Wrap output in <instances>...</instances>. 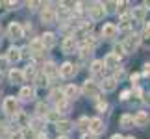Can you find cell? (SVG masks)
<instances>
[{"label":"cell","instance_id":"cell-1","mask_svg":"<svg viewBox=\"0 0 150 139\" xmlns=\"http://www.w3.org/2000/svg\"><path fill=\"white\" fill-rule=\"evenodd\" d=\"M2 109L8 115H13V117H15L17 113H21L19 111V100H17L15 96H6L4 98V104H2Z\"/></svg>","mask_w":150,"mask_h":139},{"label":"cell","instance_id":"cell-2","mask_svg":"<svg viewBox=\"0 0 150 139\" xmlns=\"http://www.w3.org/2000/svg\"><path fill=\"white\" fill-rule=\"evenodd\" d=\"M8 35H9V39H13V41H19V39L24 37V28H22L21 22H11L8 26Z\"/></svg>","mask_w":150,"mask_h":139},{"label":"cell","instance_id":"cell-3","mask_svg":"<svg viewBox=\"0 0 150 139\" xmlns=\"http://www.w3.org/2000/svg\"><path fill=\"white\" fill-rule=\"evenodd\" d=\"M139 41H141V37H139V35H130V37H126L120 45H122V48H124L126 54H130V52H134V50L137 48Z\"/></svg>","mask_w":150,"mask_h":139},{"label":"cell","instance_id":"cell-4","mask_svg":"<svg viewBox=\"0 0 150 139\" xmlns=\"http://www.w3.org/2000/svg\"><path fill=\"white\" fill-rule=\"evenodd\" d=\"M89 13H91V17H93V21H102V19H104V15H106L104 4H100V2H95V4H91V8H89Z\"/></svg>","mask_w":150,"mask_h":139},{"label":"cell","instance_id":"cell-5","mask_svg":"<svg viewBox=\"0 0 150 139\" xmlns=\"http://www.w3.org/2000/svg\"><path fill=\"white\" fill-rule=\"evenodd\" d=\"M104 130H106V126H104V121H102V119L95 117V119H91V121H89V132H91L93 135L102 134Z\"/></svg>","mask_w":150,"mask_h":139},{"label":"cell","instance_id":"cell-6","mask_svg":"<svg viewBox=\"0 0 150 139\" xmlns=\"http://www.w3.org/2000/svg\"><path fill=\"white\" fill-rule=\"evenodd\" d=\"M150 123V113L148 111H137L135 117H134V124L139 126V128H145Z\"/></svg>","mask_w":150,"mask_h":139},{"label":"cell","instance_id":"cell-7","mask_svg":"<svg viewBox=\"0 0 150 139\" xmlns=\"http://www.w3.org/2000/svg\"><path fill=\"white\" fill-rule=\"evenodd\" d=\"M74 48H76V37H74V35H69V37L63 39V43H61L63 54H72Z\"/></svg>","mask_w":150,"mask_h":139},{"label":"cell","instance_id":"cell-8","mask_svg":"<svg viewBox=\"0 0 150 139\" xmlns=\"http://www.w3.org/2000/svg\"><path fill=\"white\" fill-rule=\"evenodd\" d=\"M76 72H78V69H76L74 63H63V65L59 67V74L63 78H72Z\"/></svg>","mask_w":150,"mask_h":139},{"label":"cell","instance_id":"cell-9","mask_svg":"<svg viewBox=\"0 0 150 139\" xmlns=\"http://www.w3.org/2000/svg\"><path fill=\"white\" fill-rule=\"evenodd\" d=\"M117 32H119V28L115 26L113 22H108V24L102 26V32H100V33H102L104 39H113L115 35H117Z\"/></svg>","mask_w":150,"mask_h":139},{"label":"cell","instance_id":"cell-10","mask_svg":"<svg viewBox=\"0 0 150 139\" xmlns=\"http://www.w3.org/2000/svg\"><path fill=\"white\" fill-rule=\"evenodd\" d=\"M104 67H109V69H119V63H120V57L117 54H113V52H109V54L102 60Z\"/></svg>","mask_w":150,"mask_h":139},{"label":"cell","instance_id":"cell-11","mask_svg":"<svg viewBox=\"0 0 150 139\" xmlns=\"http://www.w3.org/2000/svg\"><path fill=\"white\" fill-rule=\"evenodd\" d=\"M41 21H43V24H52V22H56V11H54V8H45L41 11Z\"/></svg>","mask_w":150,"mask_h":139},{"label":"cell","instance_id":"cell-12","mask_svg":"<svg viewBox=\"0 0 150 139\" xmlns=\"http://www.w3.org/2000/svg\"><path fill=\"white\" fill-rule=\"evenodd\" d=\"M28 50H30V54H33V56L43 54V52H45V46H43V43H41V39H39V37L32 39V43H30V46H28Z\"/></svg>","mask_w":150,"mask_h":139},{"label":"cell","instance_id":"cell-13","mask_svg":"<svg viewBox=\"0 0 150 139\" xmlns=\"http://www.w3.org/2000/svg\"><path fill=\"white\" fill-rule=\"evenodd\" d=\"M43 72H45V76H47V78H56L57 74H59V69L56 67V63L47 61V63L43 65Z\"/></svg>","mask_w":150,"mask_h":139},{"label":"cell","instance_id":"cell-14","mask_svg":"<svg viewBox=\"0 0 150 139\" xmlns=\"http://www.w3.org/2000/svg\"><path fill=\"white\" fill-rule=\"evenodd\" d=\"M83 93H85V95H87V96H98V85H96L95 82H93V80H87V82H85L83 84Z\"/></svg>","mask_w":150,"mask_h":139},{"label":"cell","instance_id":"cell-15","mask_svg":"<svg viewBox=\"0 0 150 139\" xmlns=\"http://www.w3.org/2000/svg\"><path fill=\"white\" fill-rule=\"evenodd\" d=\"M78 95H80V87H76V85H67V87L63 89V96H65L69 102H71V100H76Z\"/></svg>","mask_w":150,"mask_h":139},{"label":"cell","instance_id":"cell-16","mask_svg":"<svg viewBox=\"0 0 150 139\" xmlns=\"http://www.w3.org/2000/svg\"><path fill=\"white\" fill-rule=\"evenodd\" d=\"M41 43H43V46H45V50H47V48H52V46H56V33H52V32L43 33Z\"/></svg>","mask_w":150,"mask_h":139},{"label":"cell","instance_id":"cell-17","mask_svg":"<svg viewBox=\"0 0 150 139\" xmlns=\"http://www.w3.org/2000/svg\"><path fill=\"white\" fill-rule=\"evenodd\" d=\"M21 57H22V50L21 48H15V46H11V48L8 50V54H6V60H8L9 63L19 61Z\"/></svg>","mask_w":150,"mask_h":139},{"label":"cell","instance_id":"cell-18","mask_svg":"<svg viewBox=\"0 0 150 139\" xmlns=\"http://www.w3.org/2000/svg\"><path fill=\"white\" fill-rule=\"evenodd\" d=\"M19 96H21V100L28 102V100H32V98L35 96V89H33V87H30V85H26V87H22V89H21Z\"/></svg>","mask_w":150,"mask_h":139},{"label":"cell","instance_id":"cell-19","mask_svg":"<svg viewBox=\"0 0 150 139\" xmlns=\"http://www.w3.org/2000/svg\"><path fill=\"white\" fill-rule=\"evenodd\" d=\"M9 82L11 84H21L24 82V74H22V71H9Z\"/></svg>","mask_w":150,"mask_h":139},{"label":"cell","instance_id":"cell-20","mask_svg":"<svg viewBox=\"0 0 150 139\" xmlns=\"http://www.w3.org/2000/svg\"><path fill=\"white\" fill-rule=\"evenodd\" d=\"M56 126H57V132H59V134H67V132H71V128H72V124L69 123V121H57Z\"/></svg>","mask_w":150,"mask_h":139},{"label":"cell","instance_id":"cell-21","mask_svg":"<svg viewBox=\"0 0 150 139\" xmlns=\"http://www.w3.org/2000/svg\"><path fill=\"white\" fill-rule=\"evenodd\" d=\"M120 126H122V128H132V126H134V117H132V115H128V113H124L122 117H120Z\"/></svg>","mask_w":150,"mask_h":139},{"label":"cell","instance_id":"cell-22","mask_svg":"<svg viewBox=\"0 0 150 139\" xmlns=\"http://www.w3.org/2000/svg\"><path fill=\"white\" fill-rule=\"evenodd\" d=\"M115 87H117V82H115L113 78H106L102 82V89L104 91H115Z\"/></svg>","mask_w":150,"mask_h":139},{"label":"cell","instance_id":"cell-23","mask_svg":"<svg viewBox=\"0 0 150 139\" xmlns=\"http://www.w3.org/2000/svg\"><path fill=\"white\" fill-rule=\"evenodd\" d=\"M145 13H146V8L145 6H139V8H134V19H137V21H143L145 19Z\"/></svg>","mask_w":150,"mask_h":139},{"label":"cell","instance_id":"cell-24","mask_svg":"<svg viewBox=\"0 0 150 139\" xmlns=\"http://www.w3.org/2000/svg\"><path fill=\"white\" fill-rule=\"evenodd\" d=\"M69 108H71V102H69L67 98H63V100L57 102V111H59V113H67Z\"/></svg>","mask_w":150,"mask_h":139},{"label":"cell","instance_id":"cell-25","mask_svg":"<svg viewBox=\"0 0 150 139\" xmlns=\"http://www.w3.org/2000/svg\"><path fill=\"white\" fill-rule=\"evenodd\" d=\"M22 74H24V78L33 80V78H35V67H33V65H28L26 71H22Z\"/></svg>","mask_w":150,"mask_h":139},{"label":"cell","instance_id":"cell-26","mask_svg":"<svg viewBox=\"0 0 150 139\" xmlns=\"http://www.w3.org/2000/svg\"><path fill=\"white\" fill-rule=\"evenodd\" d=\"M102 69H104V63L100 61V60H96V61H93V63H91V72H100L102 71Z\"/></svg>","mask_w":150,"mask_h":139},{"label":"cell","instance_id":"cell-27","mask_svg":"<svg viewBox=\"0 0 150 139\" xmlns=\"http://www.w3.org/2000/svg\"><path fill=\"white\" fill-rule=\"evenodd\" d=\"M124 78H126V71H124L122 67H119L117 72H115V78L113 80H115V82H120V80H124Z\"/></svg>","mask_w":150,"mask_h":139},{"label":"cell","instance_id":"cell-28","mask_svg":"<svg viewBox=\"0 0 150 139\" xmlns=\"http://www.w3.org/2000/svg\"><path fill=\"white\" fill-rule=\"evenodd\" d=\"M32 130H39V128H41V124H43V119L41 117H37V119H32Z\"/></svg>","mask_w":150,"mask_h":139},{"label":"cell","instance_id":"cell-29","mask_svg":"<svg viewBox=\"0 0 150 139\" xmlns=\"http://www.w3.org/2000/svg\"><path fill=\"white\" fill-rule=\"evenodd\" d=\"M130 21H132V15H128V13L120 15V26H128V24H130Z\"/></svg>","mask_w":150,"mask_h":139},{"label":"cell","instance_id":"cell-30","mask_svg":"<svg viewBox=\"0 0 150 139\" xmlns=\"http://www.w3.org/2000/svg\"><path fill=\"white\" fill-rule=\"evenodd\" d=\"M37 113L39 115H47L48 113V106H47V104H43V102L37 104Z\"/></svg>","mask_w":150,"mask_h":139},{"label":"cell","instance_id":"cell-31","mask_svg":"<svg viewBox=\"0 0 150 139\" xmlns=\"http://www.w3.org/2000/svg\"><path fill=\"white\" fill-rule=\"evenodd\" d=\"M115 8H117V2H106V4H104L106 13H111V11H115Z\"/></svg>","mask_w":150,"mask_h":139},{"label":"cell","instance_id":"cell-32","mask_svg":"<svg viewBox=\"0 0 150 139\" xmlns=\"http://www.w3.org/2000/svg\"><path fill=\"white\" fill-rule=\"evenodd\" d=\"M47 119L48 121H56V123H57V121H59V111H48L47 113Z\"/></svg>","mask_w":150,"mask_h":139},{"label":"cell","instance_id":"cell-33","mask_svg":"<svg viewBox=\"0 0 150 139\" xmlns=\"http://www.w3.org/2000/svg\"><path fill=\"white\" fill-rule=\"evenodd\" d=\"M80 128H82V130H85V128H89V119L87 117H82V119H80Z\"/></svg>","mask_w":150,"mask_h":139},{"label":"cell","instance_id":"cell-34","mask_svg":"<svg viewBox=\"0 0 150 139\" xmlns=\"http://www.w3.org/2000/svg\"><path fill=\"white\" fill-rule=\"evenodd\" d=\"M26 6H28V9H30V11H35L37 6H43V4H41V2H28Z\"/></svg>","mask_w":150,"mask_h":139},{"label":"cell","instance_id":"cell-35","mask_svg":"<svg viewBox=\"0 0 150 139\" xmlns=\"http://www.w3.org/2000/svg\"><path fill=\"white\" fill-rule=\"evenodd\" d=\"M8 60H6V56H2V57H0V71H2V69H6V65H8Z\"/></svg>","mask_w":150,"mask_h":139},{"label":"cell","instance_id":"cell-36","mask_svg":"<svg viewBox=\"0 0 150 139\" xmlns=\"http://www.w3.org/2000/svg\"><path fill=\"white\" fill-rule=\"evenodd\" d=\"M96 108H98V109H100V111H104V109H106V108H108V104H106V100H100L98 104H96Z\"/></svg>","mask_w":150,"mask_h":139},{"label":"cell","instance_id":"cell-37","mask_svg":"<svg viewBox=\"0 0 150 139\" xmlns=\"http://www.w3.org/2000/svg\"><path fill=\"white\" fill-rule=\"evenodd\" d=\"M143 45L150 46V33H145V37H143Z\"/></svg>","mask_w":150,"mask_h":139},{"label":"cell","instance_id":"cell-38","mask_svg":"<svg viewBox=\"0 0 150 139\" xmlns=\"http://www.w3.org/2000/svg\"><path fill=\"white\" fill-rule=\"evenodd\" d=\"M11 139H24V132H17V134L11 137Z\"/></svg>","mask_w":150,"mask_h":139},{"label":"cell","instance_id":"cell-39","mask_svg":"<svg viewBox=\"0 0 150 139\" xmlns=\"http://www.w3.org/2000/svg\"><path fill=\"white\" fill-rule=\"evenodd\" d=\"M8 135V130H6V126H0V137H6Z\"/></svg>","mask_w":150,"mask_h":139},{"label":"cell","instance_id":"cell-40","mask_svg":"<svg viewBox=\"0 0 150 139\" xmlns=\"http://www.w3.org/2000/svg\"><path fill=\"white\" fill-rule=\"evenodd\" d=\"M82 139H95V135H93V134H91V135H89V134H83Z\"/></svg>","mask_w":150,"mask_h":139},{"label":"cell","instance_id":"cell-41","mask_svg":"<svg viewBox=\"0 0 150 139\" xmlns=\"http://www.w3.org/2000/svg\"><path fill=\"white\" fill-rule=\"evenodd\" d=\"M128 96H130V91H124V93H122V96H120V98H122V100H126Z\"/></svg>","mask_w":150,"mask_h":139},{"label":"cell","instance_id":"cell-42","mask_svg":"<svg viewBox=\"0 0 150 139\" xmlns=\"http://www.w3.org/2000/svg\"><path fill=\"white\" fill-rule=\"evenodd\" d=\"M145 72L150 74V63H145Z\"/></svg>","mask_w":150,"mask_h":139},{"label":"cell","instance_id":"cell-43","mask_svg":"<svg viewBox=\"0 0 150 139\" xmlns=\"http://www.w3.org/2000/svg\"><path fill=\"white\" fill-rule=\"evenodd\" d=\"M137 80H139V76H137V74H134V76H132V82L137 84Z\"/></svg>","mask_w":150,"mask_h":139},{"label":"cell","instance_id":"cell-44","mask_svg":"<svg viewBox=\"0 0 150 139\" xmlns=\"http://www.w3.org/2000/svg\"><path fill=\"white\" fill-rule=\"evenodd\" d=\"M145 102H146V104H148V106H150V93H148V95L145 96Z\"/></svg>","mask_w":150,"mask_h":139},{"label":"cell","instance_id":"cell-45","mask_svg":"<svg viewBox=\"0 0 150 139\" xmlns=\"http://www.w3.org/2000/svg\"><path fill=\"white\" fill-rule=\"evenodd\" d=\"M111 139H124V137H120V135H113Z\"/></svg>","mask_w":150,"mask_h":139},{"label":"cell","instance_id":"cell-46","mask_svg":"<svg viewBox=\"0 0 150 139\" xmlns=\"http://www.w3.org/2000/svg\"><path fill=\"white\" fill-rule=\"evenodd\" d=\"M57 139H69L67 135H59V137H57Z\"/></svg>","mask_w":150,"mask_h":139},{"label":"cell","instance_id":"cell-47","mask_svg":"<svg viewBox=\"0 0 150 139\" xmlns=\"http://www.w3.org/2000/svg\"><path fill=\"white\" fill-rule=\"evenodd\" d=\"M145 6H146V9H150V2H145Z\"/></svg>","mask_w":150,"mask_h":139},{"label":"cell","instance_id":"cell-48","mask_svg":"<svg viewBox=\"0 0 150 139\" xmlns=\"http://www.w3.org/2000/svg\"><path fill=\"white\" fill-rule=\"evenodd\" d=\"M124 139H135V137H124Z\"/></svg>","mask_w":150,"mask_h":139}]
</instances>
